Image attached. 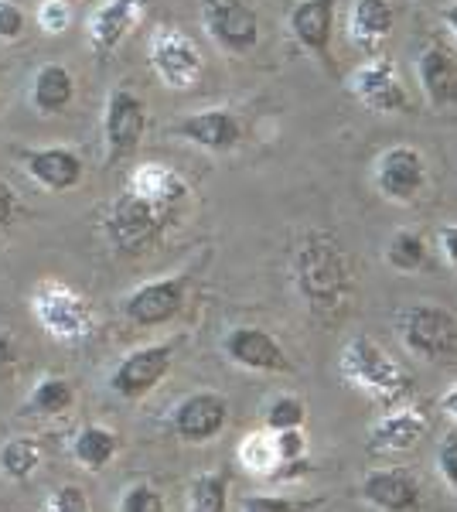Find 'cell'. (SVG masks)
I'll list each match as a JSON object with an SVG mask.
<instances>
[{"label": "cell", "instance_id": "6da1fadb", "mask_svg": "<svg viewBox=\"0 0 457 512\" xmlns=\"http://www.w3.org/2000/svg\"><path fill=\"white\" fill-rule=\"evenodd\" d=\"M290 280L318 318L342 315L352 301V260L331 233H304L290 250Z\"/></svg>", "mask_w": 457, "mask_h": 512}, {"label": "cell", "instance_id": "7a4b0ae2", "mask_svg": "<svg viewBox=\"0 0 457 512\" xmlns=\"http://www.w3.org/2000/svg\"><path fill=\"white\" fill-rule=\"evenodd\" d=\"M338 369L352 390L382 403V407H400L413 396V376L369 335L348 338Z\"/></svg>", "mask_w": 457, "mask_h": 512}, {"label": "cell", "instance_id": "3957f363", "mask_svg": "<svg viewBox=\"0 0 457 512\" xmlns=\"http://www.w3.org/2000/svg\"><path fill=\"white\" fill-rule=\"evenodd\" d=\"M174 222L171 212L157 209V205L144 202L134 192H123L120 198H113L110 209L103 212V233L106 239L127 256H144L147 250H154L161 243V236L168 233V226Z\"/></svg>", "mask_w": 457, "mask_h": 512}, {"label": "cell", "instance_id": "277c9868", "mask_svg": "<svg viewBox=\"0 0 457 512\" xmlns=\"http://www.w3.org/2000/svg\"><path fill=\"white\" fill-rule=\"evenodd\" d=\"M31 315L41 325V332L62 345H82L96 332V315L89 301L72 287L45 280L31 294Z\"/></svg>", "mask_w": 457, "mask_h": 512}, {"label": "cell", "instance_id": "5b68a950", "mask_svg": "<svg viewBox=\"0 0 457 512\" xmlns=\"http://www.w3.org/2000/svg\"><path fill=\"white\" fill-rule=\"evenodd\" d=\"M396 335L427 362L457 359V315L440 304H406L396 311Z\"/></svg>", "mask_w": 457, "mask_h": 512}, {"label": "cell", "instance_id": "8992f818", "mask_svg": "<svg viewBox=\"0 0 457 512\" xmlns=\"http://www.w3.org/2000/svg\"><path fill=\"white\" fill-rule=\"evenodd\" d=\"M178 338L154 345H140V349L127 352L110 373V390L123 400H144L147 393H154L164 383V376L171 373L174 355H178Z\"/></svg>", "mask_w": 457, "mask_h": 512}, {"label": "cell", "instance_id": "52a82bcc", "mask_svg": "<svg viewBox=\"0 0 457 512\" xmlns=\"http://www.w3.org/2000/svg\"><path fill=\"white\" fill-rule=\"evenodd\" d=\"M202 28L222 52L249 55L260 41V14L249 0H202Z\"/></svg>", "mask_w": 457, "mask_h": 512}, {"label": "cell", "instance_id": "ba28073f", "mask_svg": "<svg viewBox=\"0 0 457 512\" xmlns=\"http://www.w3.org/2000/svg\"><path fill=\"white\" fill-rule=\"evenodd\" d=\"M147 130V106L134 89H110L103 110V147L106 164H116L140 147Z\"/></svg>", "mask_w": 457, "mask_h": 512}, {"label": "cell", "instance_id": "9c48e42d", "mask_svg": "<svg viewBox=\"0 0 457 512\" xmlns=\"http://www.w3.org/2000/svg\"><path fill=\"white\" fill-rule=\"evenodd\" d=\"M151 69L168 89H191L202 76V48L181 28H157L151 38Z\"/></svg>", "mask_w": 457, "mask_h": 512}, {"label": "cell", "instance_id": "30bf717a", "mask_svg": "<svg viewBox=\"0 0 457 512\" xmlns=\"http://www.w3.org/2000/svg\"><path fill=\"white\" fill-rule=\"evenodd\" d=\"M372 185L386 202L406 205L427 188V161L417 147H389L372 164Z\"/></svg>", "mask_w": 457, "mask_h": 512}, {"label": "cell", "instance_id": "8fae6325", "mask_svg": "<svg viewBox=\"0 0 457 512\" xmlns=\"http://www.w3.org/2000/svg\"><path fill=\"white\" fill-rule=\"evenodd\" d=\"M229 424V400L222 393H191L168 414V427L185 444H209Z\"/></svg>", "mask_w": 457, "mask_h": 512}, {"label": "cell", "instance_id": "7c38bea8", "mask_svg": "<svg viewBox=\"0 0 457 512\" xmlns=\"http://www.w3.org/2000/svg\"><path fill=\"white\" fill-rule=\"evenodd\" d=\"M185 297H188V274L157 277L134 287V291L123 297V315L140 328H154L178 315L185 308Z\"/></svg>", "mask_w": 457, "mask_h": 512}, {"label": "cell", "instance_id": "4fadbf2b", "mask_svg": "<svg viewBox=\"0 0 457 512\" xmlns=\"http://www.w3.org/2000/svg\"><path fill=\"white\" fill-rule=\"evenodd\" d=\"M222 352H226L232 366L246 369V373H290L294 369L284 345L267 328H256V325L229 328L226 338H222Z\"/></svg>", "mask_w": 457, "mask_h": 512}, {"label": "cell", "instance_id": "5bb4252c", "mask_svg": "<svg viewBox=\"0 0 457 512\" xmlns=\"http://www.w3.org/2000/svg\"><path fill=\"white\" fill-rule=\"evenodd\" d=\"M348 89L359 99L365 110L372 113H406L410 110V96H406L400 76H396L389 59H372L359 65L348 79Z\"/></svg>", "mask_w": 457, "mask_h": 512}, {"label": "cell", "instance_id": "9a60e30c", "mask_svg": "<svg viewBox=\"0 0 457 512\" xmlns=\"http://www.w3.org/2000/svg\"><path fill=\"white\" fill-rule=\"evenodd\" d=\"M144 7H147V0H103V4L89 14L86 35L99 62L110 59L116 48L134 35V28L140 24V18H144Z\"/></svg>", "mask_w": 457, "mask_h": 512}, {"label": "cell", "instance_id": "2e32d148", "mask_svg": "<svg viewBox=\"0 0 457 512\" xmlns=\"http://www.w3.org/2000/svg\"><path fill=\"white\" fill-rule=\"evenodd\" d=\"M21 164L28 171L31 181H38L45 192H72L79 188L82 175H86V164L76 147H24Z\"/></svg>", "mask_w": 457, "mask_h": 512}, {"label": "cell", "instance_id": "e0dca14e", "mask_svg": "<svg viewBox=\"0 0 457 512\" xmlns=\"http://www.w3.org/2000/svg\"><path fill=\"white\" fill-rule=\"evenodd\" d=\"M359 495L379 512H423V489L406 468H372L362 478Z\"/></svg>", "mask_w": 457, "mask_h": 512}, {"label": "cell", "instance_id": "ac0fdd59", "mask_svg": "<svg viewBox=\"0 0 457 512\" xmlns=\"http://www.w3.org/2000/svg\"><path fill=\"white\" fill-rule=\"evenodd\" d=\"M171 134L188 140V144L202 147L212 154H226L243 140V123L232 110H202V113H188L171 123Z\"/></svg>", "mask_w": 457, "mask_h": 512}, {"label": "cell", "instance_id": "d6986e66", "mask_svg": "<svg viewBox=\"0 0 457 512\" xmlns=\"http://www.w3.org/2000/svg\"><path fill=\"white\" fill-rule=\"evenodd\" d=\"M335 11L338 0H297L290 7V35L304 52L318 55L321 62L331 65V38H335Z\"/></svg>", "mask_w": 457, "mask_h": 512}, {"label": "cell", "instance_id": "ffe728a7", "mask_svg": "<svg viewBox=\"0 0 457 512\" xmlns=\"http://www.w3.org/2000/svg\"><path fill=\"white\" fill-rule=\"evenodd\" d=\"M423 437H427V420H423L420 410L400 407V410H389V414L372 427L369 437H365V451L393 458V454L413 451Z\"/></svg>", "mask_w": 457, "mask_h": 512}, {"label": "cell", "instance_id": "44dd1931", "mask_svg": "<svg viewBox=\"0 0 457 512\" xmlns=\"http://www.w3.org/2000/svg\"><path fill=\"white\" fill-rule=\"evenodd\" d=\"M127 192H134L137 198H144V202L157 205V209L171 212V216H178L181 202L188 198V181L174 168H168V164L144 161L130 171Z\"/></svg>", "mask_w": 457, "mask_h": 512}, {"label": "cell", "instance_id": "7402d4cb", "mask_svg": "<svg viewBox=\"0 0 457 512\" xmlns=\"http://www.w3.org/2000/svg\"><path fill=\"white\" fill-rule=\"evenodd\" d=\"M417 76H420L423 96L434 106L457 103V55L447 52L440 41L423 45V52L417 55Z\"/></svg>", "mask_w": 457, "mask_h": 512}, {"label": "cell", "instance_id": "603a6c76", "mask_svg": "<svg viewBox=\"0 0 457 512\" xmlns=\"http://www.w3.org/2000/svg\"><path fill=\"white\" fill-rule=\"evenodd\" d=\"M396 11L389 0H352L348 7V38L362 52H379L382 41L393 35Z\"/></svg>", "mask_w": 457, "mask_h": 512}, {"label": "cell", "instance_id": "cb8c5ba5", "mask_svg": "<svg viewBox=\"0 0 457 512\" xmlns=\"http://www.w3.org/2000/svg\"><path fill=\"white\" fill-rule=\"evenodd\" d=\"M28 99L41 117H58V113L69 110L72 99H76V76H72L62 62L38 65L28 86Z\"/></svg>", "mask_w": 457, "mask_h": 512}, {"label": "cell", "instance_id": "d4e9b609", "mask_svg": "<svg viewBox=\"0 0 457 512\" xmlns=\"http://www.w3.org/2000/svg\"><path fill=\"white\" fill-rule=\"evenodd\" d=\"M69 448H72V458H76L79 468H86V472H103V468L113 465V458L120 454L123 441H120V434L110 431V427L86 424L72 434Z\"/></svg>", "mask_w": 457, "mask_h": 512}, {"label": "cell", "instance_id": "484cf974", "mask_svg": "<svg viewBox=\"0 0 457 512\" xmlns=\"http://www.w3.org/2000/svg\"><path fill=\"white\" fill-rule=\"evenodd\" d=\"M72 403H76V386H72L65 376L48 373V376H41L35 386H31V393H28V400H24L21 414L24 417H41V420L62 417L65 410L72 407Z\"/></svg>", "mask_w": 457, "mask_h": 512}, {"label": "cell", "instance_id": "4316f807", "mask_svg": "<svg viewBox=\"0 0 457 512\" xmlns=\"http://www.w3.org/2000/svg\"><path fill=\"white\" fill-rule=\"evenodd\" d=\"M236 454H239V465L256 478H280V472H284V458H280V448H277V437H273V431L246 434Z\"/></svg>", "mask_w": 457, "mask_h": 512}, {"label": "cell", "instance_id": "83f0119b", "mask_svg": "<svg viewBox=\"0 0 457 512\" xmlns=\"http://www.w3.org/2000/svg\"><path fill=\"white\" fill-rule=\"evenodd\" d=\"M41 458H45V451L35 437H11L0 444V475L11 482H28L41 468Z\"/></svg>", "mask_w": 457, "mask_h": 512}, {"label": "cell", "instance_id": "f1b7e54d", "mask_svg": "<svg viewBox=\"0 0 457 512\" xmlns=\"http://www.w3.org/2000/svg\"><path fill=\"white\" fill-rule=\"evenodd\" d=\"M430 253H427V239L417 229H396L386 243V263L400 274H420L427 267Z\"/></svg>", "mask_w": 457, "mask_h": 512}, {"label": "cell", "instance_id": "f546056e", "mask_svg": "<svg viewBox=\"0 0 457 512\" xmlns=\"http://www.w3.org/2000/svg\"><path fill=\"white\" fill-rule=\"evenodd\" d=\"M188 512H229V478L205 472L188 485Z\"/></svg>", "mask_w": 457, "mask_h": 512}, {"label": "cell", "instance_id": "4dcf8cb0", "mask_svg": "<svg viewBox=\"0 0 457 512\" xmlns=\"http://www.w3.org/2000/svg\"><path fill=\"white\" fill-rule=\"evenodd\" d=\"M304 420H307V407H304V400L301 396H273V400L267 403V410H263V427L273 434H280V431H301L304 427Z\"/></svg>", "mask_w": 457, "mask_h": 512}, {"label": "cell", "instance_id": "1f68e13d", "mask_svg": "<svg viewBox=\"0 0 457 512\" xmlns=\"http://www.w3.org/2000/svg\"><path fill=\"white\" fill-rule=\"evenodd\" d=\"M324 495L311 499H294V495H246L239 512H318L324 506Z\"/></svg>", "mask_w": 457, "mask_h": 512}, {"label": "cell", "instance_id": "d6a6232c", "mask_svg": "<svg viewBox=\"0 0 457 512\" xmlns=\"http://www.w3.org/2000/svg\"><path fill=\"white\" fill-rule=\"evenodd\" d=\"M116 512H168V509H164V495L157 492L154 485L137 482L120 495V506H116Z\"/></svg>", "mask_w": 457, "mask_h": 512}, {"label": "cell", "instance_id": "836d02e7", "mask_svg": "<svg viewBox=\"0 0 457 512\" xmlns=\"http://www.w3.org/2000/svg\"><path fill=\"white\" fill-rule=\"evenodd\" d=\"M38 28L45 35H65L72 28V4L69 0H41L38 4Z\"/></svg>", "mask_w": 457, "mask_h": 512}, {"label": "cell", "instance_id": "e575fe53", "mask_svg": "<svg viewBox=\"0 0 457 512\" xmlns=\"http://www.w3.org/2000/svg\"><path fill=\"white\" fill-rule=\"evenodd\" d=\"M45 512H93V506H89V495L79 485H58V489L48 492Z\"/></svg>", "mask_w": 457, "mask_h": 512}, {"label": "cell", "instance_id": "d590c367", "mask_svg": "<svg viewBox=\"0 0 457 512\" xmlns=\"http://www.w3.org/2000/svg\"><path fill=\"white\" fill-rule=\"evenodd\" d=\"M437 472L457 492V424L437 441Z\"/></svg>", "mask_w": 457, "mask_h": 512}, {"label": "cell", "instance_id": "8d00e7d4", "mask_svg": "<svg viewBox=\"0 0 457 512\" xmlns=\"http://www.w3.org/2000/svg\"><path fill=\"white\" fill-rule=\"evenodd\" d=\"M24 11L14 0H0V41H14L24 35Z\"/></svg>", "mask_w": 457, "mask_h": 512}, {"label": "cell", "instance_id": "74e56055", "mask_svg": "<svg viewBox=\"0 0 457 512\" xmlns=\"http://www.w3.org/2000/svg\"><path fill=\"white\" fill-rule=\"evenodd\" d=\"M437 243H440V253H444L447 267L457 274V226H440Z\"/></svg>", "mask_w": 457, "mask_h": 512}, {"label": "cell", "instance_id": "f35d334b", "mask_svg": "<svg viewBox=\"0 0 457 512\" xmlns=\"http://www.w3.org/2000/svg\"><path fill=\"white\" fill-rule=\"evenodd\" d=\"M14 216H18V195L11 192V185L0 181V229L11 226Z\"/></svg>", "mask_w": 457, "mask_h": 512}, {"label": "cell", "instance_id": "ab89813d", "mask_svg": "<svg viewBox=\"0 0 457 512\" xmlns=\"http://www.w3.org/2000/svg\"><path fill=\"white\" fill-rule=\"evenodd\" d=\"M14 362H18V352H14V342H11V338H7L4 332H0V379H4L7 373H11Z\"/></svg>", "mask_w": 457, "mask_h": 512}, {"label": "cell", "instance_id": "60d3db41", "mask_svg": "<svg viewBox=\"0 0 457 512\" xmlns=\"http://www.w3.org/2000/svg\"><path fill=\"white\" fill-rule=\"evenodd\" d=\"M440 410L451 417V424H457V386H451V390L440 396Z\"/></svg>", "mask_w": 457, "mask_h": 512}, {"label": "cell", "instance_id": "b9f144b4", "mask_svg": "<svg viewBox=\"0 0 457 512\" xmlns=\"http://www.w3.org/2000/svg\"><path fill=\"white\" fill-rule=\"evenodd\" d=\"M444 24L454 31V35H457V0H454L451 7H444Z\"/></svg>", "mask_w": 457, "mask_h": 512}]
</instances>
